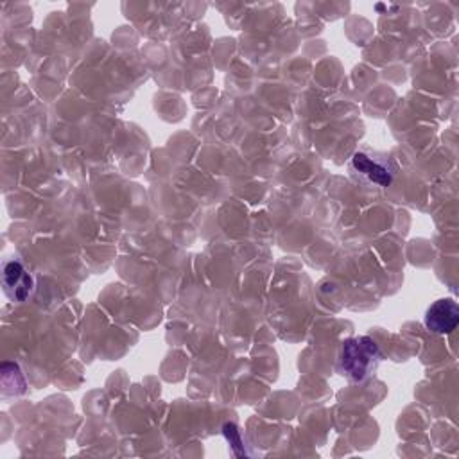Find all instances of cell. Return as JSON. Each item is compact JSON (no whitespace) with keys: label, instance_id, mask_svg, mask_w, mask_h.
<instances>
[{"label":"cell","instance_id":"obj_3","mask_svg":"<svg viewBox=\"0 0 459 459\" xmlns=\"http://www.w3.org/2000/svg\"><path fill=\"white\" fill-rule=\"evenodd\" d=\"M459 323V307L452 298L434 302L425 312V327L432 334H450Z\"/></svg>","mask_w":459,"mask_h":459},{"label":"cell","instance_id":"obj_5","mask_svg":"<svg viewBox=\"0 0 459 459\" xmlns=\"http://www.w3.org/2000/svg\"><path fill=\"white\" fill-rule=\"evenodd\" d=\"M223 434H225V438L228 439V443L232 445V450H234L235 455H246L244 441H242V438H241V432H239L237 425L226 423V425L223 427Z\"/></svg>","mask_w":459,"mask_h":459},{"label":"cell","instance_id":"obj_1","mask_svg":"<svg viewBox=\"0 0 459 459\" xmlns=\"http://www.w3.org/2000/svg\"><path fill=\"white\" fill-rule=\"evenodd\" d=\"M380 361L382 352L377 341L368 336H359L341 343L336 370L352 382H364L375 375Z\"/></svg>","mask_w":459,"mask_h":459},{"label":"cell","instance_id":"obj_4","mask_svg":"<svg viewBox=\"0 0 459 459\" xmlns=\"http://www.w3.org/2000/svg\"><path fill=\"white\" fill-rule=\"evenodd\" d=\"M352 167L355 173L364 176L370 183H375L378 187H389L393 182V169H389L387 164L378 162L366 153H355L352 157Z\"/></svg>","mask_w":459,"mask_h":459},{"label":"cell","instance_id":"obj_2","mask_svg":"<svg viewBox=\"0 0 459 459\" xmlns=\"http://www.w3.org/2000/svg\"><path fill=\"white\" fill-rule=\"evenodd\" d=\"M4 293L13 302H26L35 291V278L21 260H10L4 264L3 273Z\"/></svg>","mask_w":459,"mask_h":459}]
</instances>
